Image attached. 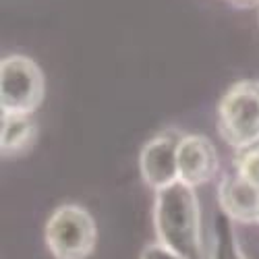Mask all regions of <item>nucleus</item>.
<instances>
[{"label":"nucleus","mask_w":259,"mask_h":259,"mask_svg":"<svg viewBox=\"0 0 259 259\" xmlns=\"http://www.w3.org/2000/svg\"><path fill=\"white\" fill-rule=\"evenodd\" d=\"M228 3L236 9H253L255 5H259V0H228Z\"/></svg>","instance_id":"f8f14e48"},{"label":"nucleus","mask_w":259,"mask_h":259,"mask_svg":"<svg viewBox=\"0 0 259 259\" xmlns=\"http://www.w3.org/2000/svg\"><path fill=\"white\" fill-rule=\"evenodd\" d=\"M257 224H259V215H257Z\"/></svg>","instance_id":"ddd939ff"},{"label":"nucleus","mask_w":259,"mask_h":259,"mask_svg":"<svg viewBox=\"0 0 259 259\" xmlns=\"http://www.w3.org/2000/svg\"><path fill=\"white\" fill-rule=\"evenodd\" d=\"M220 158L205 135H183L179 145V181L189 187H201L213 181Z\"/></svg>","instance_id":"423d86ee"},{"label":"nucleus","mask_w":259,"mask_h":259,"mask_svg":"<svg viewBox=\"0 0 259 259\" xmlns=\"http://www.w3.org/2000/svg\"><path fill=\"white\" fill-rule=\"evenodd\" d=\"M3 133H0V152L3 158H17L27 154L37 139V124L31 116L23 114H3L0 116Z\"/></svg>","instance_id":"6e6552de"},{"label":"nucleus","mask_w":259,"mask_h":259,"mask_svg":"<svg viewBox=\"0 0 259 259\" xmlns=\"http://www.w3.org/2000/svg\"><path fill=\"white\" fill-rule=\"evenodd\" d=\"M44 239L54 259H88L98 243V226L85 207L64 203L48 218Z\"/></svg>","instance_id":"7ed1b4c3"},{"label":"nucleus","mask_w":259,"mask_h":259,"mask_svg":"<svg viewBox=\"0 0 259 259\" xmlns=\"http://www.w3.org/2000/svg\"><path fill=\"white\" fill-rule=\"evenodd\" d=\"M46 96L44 73L23 54H11L0 64V112L31 116Z\"/></svg>","instance_id":"20e7f679"},{"label":"nucleus","mask_w":259,"mask_h":259,"mask_svg":"<svg viewBox=\"0 0 259 259\" xmlns=\"http://www.w3.org/2000/svg\"><path fill=\"white\" fill-rule=\"evenodd\" d=\"M218 131L236 152L259 143V79L232 83L218 104Z\"/></svg>","instance_id":"f03ea898"},{"label":"nucleus","mask_w":259,"mask_h":259,"mask_svg":"<svg viewBox=\"0 0 259 259\" xmlns=\"http://www.w3.org/2000/svg\"><path fill=\"white\" fill-rule=\"evenodd\" d=\"M234 172L259 189V143L241 149L234 156Z\"/></svg>","instance_id":"9d476101"},{"label":"nucleus","mask_w":259,"mask_h":259,"mask_svg":"<svg viewBox=\"0 0 259 259\" xmlns=\"http://www.w3.org/2000/svg\"><path fill=\"white\" fill-rule=\"evenodd\" d=\"M139 259H183L181 255H177L175 251H170L168 247H164L162 243H149L143 251Z\"/></svg>","instance_id":"9b49d317"},{"label":"nucleus","mask_w":259,"mask_h":259,"mask_svg":"<svg viewBox=\"0 0 259 259\" xmlns=\"http://www.w3.org/2000/svg\"><path fill=\"white\" fill-rule=\"evenodd\" d=\"M154 226L158 243L183 259H203L201 218L195 189L175 183L156 193Z\"/></svg>","instance_id":"f257e3e1"},{"label":"nucleus","mask_w":259,"mask_h":259,"mask_svg":"<svg viewBox=\"0 0 259 259\" xmlns=\"http://www.w3.org/2000/svg\"><path fill=\"white\" fill-rule=\"evenodd\" d=\"M209 259H247L241 249L239 239H236L234 224L222 209L215 213V218H213Z\"/></svg>","instance_id":"1a4fd4ad"},{"label":"nucleus","mask_w":259,"mask_h":259,"mask_svg":"<svg viewBox=\"0 0 259 259\" xmlns=\"http://www.w3.org/2000/svg\"><path fill=\"white\" fill-rule=\"evenodd\" d=\"M218 203L220 209L232 222L257 224L259 215V189L239 177L236 172H228L218 183Z\"/></svg>","instance_id":"0eeeda50"},{"label":"nucleus","mask_w":259,"mask_h":259,"mask_svg":"<svg viewBox=\"0 0 259 259\" xmlns=\"http://www.w3.org/2000/svg\"><path fill=\"white\" fill-rule=\"evenodd\" d=\"M183 133L177 128H168L149 139L139 156L141 177L149 189L156 193L179 183V145Z\"/></svg>","instance_id":"39448f33"}]
</instances>
